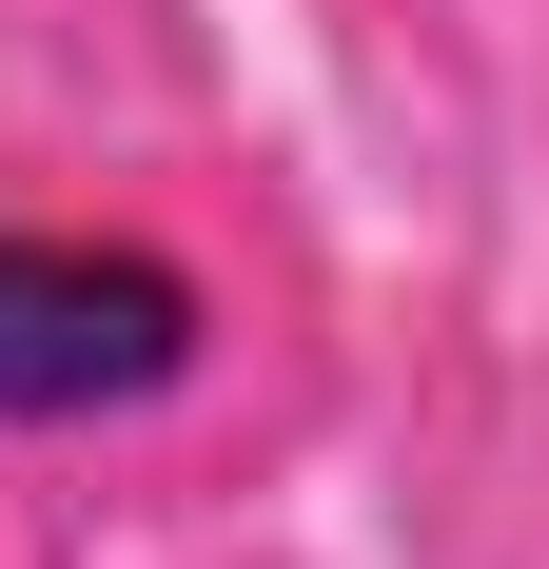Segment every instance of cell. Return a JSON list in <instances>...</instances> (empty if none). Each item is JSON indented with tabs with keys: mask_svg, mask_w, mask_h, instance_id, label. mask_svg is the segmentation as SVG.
<instances>
[{
	"mask_svg": "<svg viewBox=\"0 0 549 569\" xmlns=\"http://www.w3.org/2000/svg\"><path fill=\"white\" fill-rule=\"evenodd\" d=\"M197 373V276L138 236H0V432H79Z\"/></svg>",
	"mask_w": 549,
	"mask_h": 569,
	"instance_id": "obj_1",
	"label": "cell"
}]
</instances>
